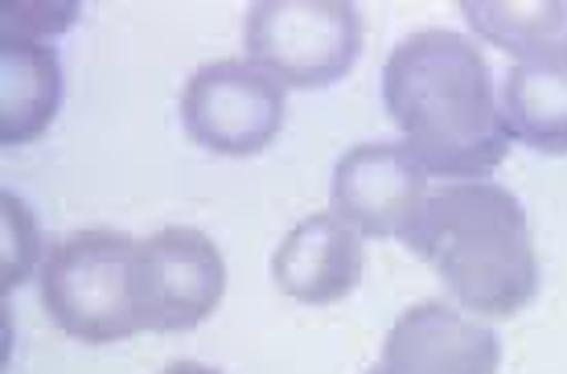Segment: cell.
<instances>
[{
	"instance_id": "cell-1",
	"label": "cell",
	"mask_w": 567,
	"mask_h": 374,
	"mask_svg": "<svg viewBox=\"0 0 567 374\" xmlns=\"http://www.w3.org/2000/svg\"><path fill=\"white\" fill-rule=\"evenodd\" d=\"M383 107L427 177L485 181L506 160L494 74L473 38L420 29L391 50L383 66Z\"/></svg>"
},
{
	"instance_id": "cell-2",
	"label": "cell",
	"mask_w": 567,
	"mask_h": 374,
	"mask_svg": "<svg viewBox=\"0 0 567 374\" xmlns=\"http://www.w3.org/2000/svg\"><path fill=\"white\" fill-rule=\"evenodd\" d=\"M403 243L473 316H514L539 297V251L523 201L497 181L427 189Z\"/></svg>"
},
{
	"instance_id": "cell-3",
	"label": "cell",
	"mask_w": 567,
	"mask_h": 374,
	"mask_svg": "<svg viewBox=\"0 0 567 374\" xmlns=\"http://www.w3.org/2000/svg\"><path fill=\"white\" fill-rule=\"evenodd\" d=\"M136 239L124 230H74L42 259L38 297L62 333L86 345L124 342L141 333L132 304Z\"/></svg>"
},
{
	"instance_id": "cell-4",
	"label": "cell",
	"mask_w": 567,
	"mask_h": 374,
	"mask_svg": "<svg viewBox=\"0 0 567 374\" xmlns=\"http://www.w3.org/2000/svg\"><path fill=\"white\" fill-rule=\"evenodd\" d=\"M247 62L292 91H326L354 71L362 13L346 0H259L243 29Z\"/></svg>"
},
{
	"instance_id": "cell-5",
	"label": "cell",
	"mask_w": 567,
	"mask_h": 374,
	"mask_svg": "<svg viewBox=\"0 0 567 374\" xmlns=\"http://www.w3.org/2000/svg\"><path fill=\"white\" fill-rule=\"evenodd\" d=\"M227 292V263L210 235L165 227L136 243L132 304L148 333H189L218 309Z\"/></svg>"
},
{
	"instance_id": "cell-6",
	"label": "cell",
	"mask_w": 567,
	"mask_h": 374,
	"mask_svg": "<svg viewBox=\"0 0 567 374\" xmlns=\"http://www.w3.org/2000/svg\"><path fill=\"white\" fill-rule=\"evenodd\" d=\"M284 112V86L243 58L206 62L182 91L185 136L218 157L264 153L280 136Z\"/></svg>"
},
{
	"instance_id": "cell-7",
	"label": "cell",
	"mask_w": 567,
	"mask_h": 374,
	"mask_svg": "<svg viewBox=\"0 0 567 374\" xmlns=\"http://www.w3.org/2000/svg\"><path fill=\"white\" fill-rule=\"evenodd\" d=\"M333 215L358 235L403 239L408 222L427 198V169L408 153V144H354L333 165Z\"/></svg>"
},
{
	"instance_id": "cell-8",
	"label": "cell",
	"mask_w": 567,
	"mask_h": 374,
	"mask_svg": "<svg viewBox=\"0 0 567 374\" xmlns=\"http://www.w3.org/2000/svg\"><path fill=\"white\" fill-rule=\"evenodd\" d=\"M502 345L489 325L444 301H420L383 342V374H497Z\"/></svg>"
},
{
	"instance_id": "cell-9",
	"label": "cell",
	"mask_w": 567,
	"mask_h": 374,
	"mask_svg": "<svg viewBox=\"0 0 567 374\" xmlns=\"http://www.w3.org/2000/svg\"><path fill=\"white\" fill-rule=\"evenodd\" d=\"M362 235L338 215H312L284 235L271 256V280L300 304H338L362 280Z\"/></svg>"
},
{
	"instance_id": "cell-10",
	"label": "cell",
	"mask_w": 567,
	"mask_h": 374,
	"mask_svg": "<svg viewBox=\"0 0 567 374\" xmlns=\"http://www.w3.org/2000/svg\"><path fill=\"white\" fill-rule=\"evenodd\" d=\"M506 136L535 153H567V58L564 50L530 62H514L497 91Z\"/></svg>"
},
{
	"instance_id": "cell-11",
	"label": "cell",
	"mask_w": 567,
	"mask_h": 374,
	"mask_svg": "<svg viewBox=\"0 0 567 374\" xmlns=\"http://www.w3.org/2000/svg\"><path fill=\"white\" fill-rule=\"evenodd\" d=\"M62 103V62L50 42H0V144L42 136Z\"/></svg>"
},
{
	"instance_id": "cell-12",
	"label": "cell",
	"mask_w": 567,
	"mask_h": 374,
	"mask_svg": "<svg viewBox=\"0 0 567 374\" xmlns=\"http://www.w3.org/2000/svg\"><path fill=\"white\" fill-rule=\"evenodd\" d=\"M461 13L473 33L514 62L559 54L567 45V0H461Z\"/></svg>"
},
{
	"instance_id": "cell-13",
	"label": "cell",
	"mask_w": 567,
	"mask_h": 374,
	"mask_svg": "<svg viewBox=\"0 0 567 374\" xmlns=\"http://www.w3.org/2000/svg\"><path fill=\"white\" fill-rule=\"evenodd\" d=\"M0 222H4V259H0V284L4 292L17 288L33 272V263L42 256V235H38V222L29 215V206L13 194L0 198Z\"/></svg>"
},
{
	"instance_id": "cell-14",
	"label": "cell",
	"mask_w": 567,
	"mask_h": 374,
	"mask_svg": "<svg viewBox=\"0 0 567 374\" xmlns=\"http://www.w3.org/2000/svg\"><path fill=\"white\" fill-rule=\"evenodd\" d=\"M4 33L0 42H50L62 29H71V21L79 17V4H42V0H17L4 4Z\"/></svg>"
},
{
	"instance_id": "cell-15",
	"label": "cell",
	"mask_w": 567,
	"mask_h": 374,
	"mask_svg": "<svg viewBox=\"0 0 567 374\" xmlns=\"http://www.w3.org/2000/svg\"><path fill=\"white\" fill-rule=\"evenodd\" d=\"M161 374H223V371H214V366H202V362H169Z\"/></svg>"
},
{
	"instance_id": "cell-16",
	"label": "cell",
	"mask_w": 567,
	"mask_h": 374,
	"mask_svg": "<svg viewBox=\"0 0 567 374\" xmlns=\"http://www.w3.org/2000/svg\"><path fill=\"white\" fill-rule=\"evenodd\" d=\"M370 374H383V371H379V366H374V371H370Z\"/></svg>"
},
{
	"instance_id": "cell-17",
	"label": "cell",
	"mask_w": 567,
	"mask_h": 374,
	"mask_svg": "<svg viewBox=\"0 0 567 374\" xmlns=\"http://www.w3.org/2000/svg\"><path fill=\"white\" fill-rule=\"evenodd\" d=\"M564 58H567V45H564Z\"/></svg>"
}]
</instances>
